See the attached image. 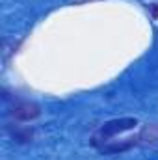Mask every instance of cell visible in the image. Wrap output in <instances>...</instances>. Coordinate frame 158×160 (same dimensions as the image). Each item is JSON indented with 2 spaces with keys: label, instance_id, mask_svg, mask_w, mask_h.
I'll use <instances>...</instances> for the list:
<instances>
[{
  "label": "cell",
  "instance_id": "6da1fadb",
  "mask_svg": "<svg viewBox=\"0 0 158 160\" xmlns=\"http://www.w3.org/2000/svg\"><path fill=\"white\" fill-rule=\"evenodd\" d=\"M138 125V119L134 118H121V119H112L106 121L93 136H91V145L93 147H102L106 145V142H110L114 136H117L125 130H130Z\"/></svg>",
  "mask_w": 158,
  "mask_h": 160
},
{
  "label": "cell",
  "instance_id": "7a4b0ae2",
  "mask_svg": "<svg viewBox=\"0 0 158 160\" xmlns=\"http://www.w3.org/2000/svg\"><path fill=\"white\" fill-rule=\"evenodd\" d=\"M9 116L17 121H34L41 116V108L37 102L32 101H17L9 108Z\"/></svg>",
  "mask_w": 158,
  "mask_h": 160
},
{
  "label": "cell",
  "instance_id": "3957f363",
  "mask_svg": "<svg viewBox=\"0 0 158 160\" xmlns=\"http://www.w3.org/2000/svg\"><path fill=\"white\" fill-rule=\"evenodd\" d=\"M153 143H158V123L143 127L136 136V145H153Z\"/></svg>",
  "mask_w": 158,
  "mask_h": 160
},
{
  "label": "cell",
  "instance_id": "277c9868",
  "mask_svg": "<svg viewBox=\"0 0 158 160\" xmlns=\"http://www.w3.org/2000/svg\"><path fill=\"white\" fill-rule=\"evenodd\" d=\"M7 132L13 136V140L15 142H19V143H28V142H32V138H34V130L32 128H11V127H7Z\"/></svg>",
  "mask_w": 158,
  "mask_h": 160
},
{
  "label": "cell",
  "instance_id": "5b68a950",
  "mask_svg": "<svg viewBox=\"0 0 158 160\" xmlns=\"http://www.w3.org/2000/svg\"><path fill=\"white\" fill-rule=\"evenodd\" d=\"M149 8H151V11H153V17L158 19V4H151Z\"/></svg>",
  "mask_w": 158,
  "mask_h": 160
}]
</instances>
